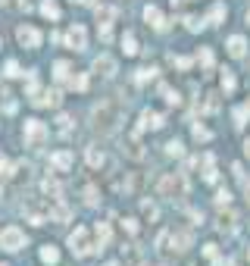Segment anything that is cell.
Here are the masks:
<instances>
[{"instance_id":"74e56055","label":"cell","mask_w":250,"mask_h":266,"mask_svg":"<svg viewBox=\"0 0 250 266\" xmlns=\"http://www.w3.org/2000/svg\"><path fill=\"white\" fill-rule=\"evenodd\" d=\"M194 138H197V141H210V138H213V132H210V129H203V126H194Z\"/></svg>"},{"instance_id":"e575fe53","label":"cell","mask_w":250,"mask_h":266,"mask_svg":"<svg viewBox=\"0 0 250 266\" xmlns=\"http://www.w3.org/2000/svg\"><path fill=\"white\" fill-rule=\"evenodd\" d=\"M166 154H169V157H182V154H185L182 141H169V144H166Z\"/></svg>"},{"instance_id":"7dc6e473","label":"cell","mask_w":250,"mask_h":266,"mask_svg":"<svg viewBox=\"0 0 250 266\" xmlns=\"http://www.w3.org/2000/svg\"><path fill=\"white\" fill-rule=\"evenodd\" d=\"M244 154H247V157H250V141H247V144H244Z\"/></svg>"},{"instance_id":"4dcf8cb0","label":"cell","mask_w":250,"mask_h":266,"mask_svg":"<svg viewBox=\"0 0 250 266\" xmlns=\"http://www.w3.org/2000/svg\"><path fill=\"white\" fill-rule=\"evenodd\" d=\"M85 204H88V207H97V204H100V194H97L94 185H88V188H85Z\"/></svg>"},{"instance_id":"8992f818","label":"cell","mask_w":250,"mask_h":266,"mask_svg":"<svg viewBox=\"0 0 250 266\" xmlns=\"http://www.w3.org/2000/svg\"><path fill=\"white\" fill-rule=\"evenodd\" d=\"M16 38H19V44L22 47H28V50H38L41 47V41H44V34L34 28V25H19L16 28Z\"/></svg>"},{"instance_id":"f907efd6","label":"cell","mask_w":250,"mask_h":266,"mask_svg":"<svg viewBox=\"0 0 250 266\" xmlns=\"http://www.w3.org/2000/svg\"><path fill=\"white\" fill-rule=\"evenodd\" d=\"M106 266H119V263H106Z\"/></svg>"},{"instance_id":"5b68a950","label":"cell","mask_w":250,"mask_h":266,"mask_svg":"<svg viewBox=\"0 0 250 266\" xmlns=\"http://www.w3.org/2000/svg\"><path fill=\"white\" fill-rule=\"evenodd\" d=\"M0 247L10 251V254L22 251V247H25V232H22V229H16V225H7L4 232H0Z\"/></svg>"},{"instance_id":"b9f144b4","label":"cell","mask_w":250,"mask_h":266,"mask_svg":"<svg viewBox=\"0 0 250 266\" xmlns=\"http://www.w3.org/2000/svg\"><path fill=\"white\" fill-rule=\"evenodd\" d=\"M228 201H231V194H228V191L222 188V191L216 194V207H228Z\"/></svg>"},{"instance_id":"ac0fdd59","label":"cell","mask_w":250,"mask_h":266,"mask_svg":"<svg viewBox=\"0 0 250 266\" xmlns=\"http://www.w3.org/2000/svg\"><path fill=\"white\" fill-rule=\"evenodd\" d=\"M34 106H60V91H41L38 97H31Z\"/></svg>"},{"instance_id":"7a4b0ae2","label":"cell","mask_w":250,"mask_h":266,"mask_svg":"<svg viewBox=\"0 0 250 266\" xmlns=\"http://www.w3.org/2000/svg\"><path fill=\"white\" fill-rule=\"evenodd\" d=\"M156 194L166 201H182L188 198V175L185 172H166L163 179L156 182Z\"/></svg>"},{"instance_id":"f546056e","label":"cell","mask_w":250,"mask_h":266,"mask_svg":"<svg viewBox=\"0 0 250 266\" xmlns=\"http://www.w3.org/2000/svg\"><path fill=\"white\" fill-rule=\"evenodd\" d=\"M203 110H206V113H216V110H219V94H216V91H210V94H206Z\"/></svg>"},{"instance_id":"2e32d148","label":"cell","mask_w":250,"mask_h":266,"mask_svg":"<svg viewBox=\"0 0 250 266\" xmlns=\"http://www.w3.org/2000/svg\"><path fill=\"white\" fill-rule=\"evenodd\" d=\"M228 53H231L235 60H244V53H247V41L241 38V34H231V38H228Z\"/></svg>"},{"instance_id":"db71d44e","label":"cell","mask_w":250,"mask_h":266,"mask_svg":"<svg viewBox=\"0 0 250 266\" xmlns=\"http://www.w3.org/2000/svg\"><path fill=\"white\" fill-rule=\"evenodd\" d=\"M247 106H250V103H247Z\"/></svg>"},{"instance_id":"9a60e30c","label":"cell","mask_w":250,"mask_h":266,"mask_svg":"<svg viewBox=\"0 0 250 266\" xmlns=\"http://www.w3.org/2000/svg\"><path fill=\"white\" fill-rule=\"evenodd\" d=\"M216 229H219V232H225V235H231V232H235V229H238V216H235V213H231V210L219 213V222H216Z\"/></svg>"},{"instance_id":"7402d4cb","label":"cell","mask_w":250,"mask_h":266,"mask_svg":"<svg viewBox=\"0 0 250 266\" xmlns=\"http://www.w3.org/2000/svg\"><path fill=\"white\" fill-rule=\"evenodd\" d=\"M41 260H44L47 266H57V263H60V251H57L53 244H44V247H41Z\"/></svg>"},{"instance_id":"9c48e42d","label":"cell","mask_w":250,"mask_h":266,"mask_svg":"<svg viewBox=\"0 0 250 266\" xmlns=\"http://www.w3.org/2000/svg\"><path fill=\"white\" fill-rule=\"evenodd\" d=\"M166 126V119H163V113H153V110H144L141 113V122H138V129H135V135H141V132H147V129H163Z\"/></svg>"},{"instance_id":"ba28073f","label":"cell","mask_w":250,"mask_h":266,"mask_svg":"<svg viewBox=\"0 0 250 266\" xmlns=\"http://www.w3.org/2000/svg\"><path fill=\"white\" fill-rule=\"evenodd\" d=\"M169 251H175V254H185L188 247L194 244V235L188 232V229H175V232H169Z\"/></svg>"},{"instance_id":"603a6c76","label":"cell","mask_w":250,"mask_h":266,"mask_svg":"<svg viewBox=\"0 0 250 266\" xmlns=\"http://www.w3.org/2000/svg\"><path fill=\"white\" fill-rule=\"evenodd\" d=\"M235 88H238L235 72H231V69H225V72H222V91H225V94H235Z\"/></svg>"},{"instance_id":"cb8c5ba5","label":"cell","mask_w":250,"mask_h":266,"mask_svg":"<svg viewBox=\"0 0 250 266\" xmlns=\"http://www.w3.org/2000/svg\"><path fill=\"white\" fill-rule=\"evenodd\" d=\"M156 72H159L156 66H144V69H138V72H135V82H138V85H144V82L156 79Z\"/></svg>"},{"instance_id":"d6986e66","label":"cell","mask_w":250,"mask_h":266,"mask_svg":"<svg viewBox=\"0 0 250 266\" xmlns=\"http://www.w3.org/2000/svg\"><path fill=\"white\" fill-rule=\"evenodd\" d=\"M225 16H228V10H225L222 4H213V10H210V16H206V22H210V25H222Z\"/></svg>"},{"instance_id":"83f0119b","label":"cell","mask_w":250,"mask_h":266,"mask_svg":"<svg viewBox=\"0 0 250 266\" xmlns=\"http://www.w3.org/2000/svg\"><path fill=\"white\" fill-rule=\"evenodd\" d=\"M69 72H72V69H69V63H57V66H53V75H57V82H69Z\"/></svg>"},{"instance_id":"f35d334b","label":"cell","mask_w":250,"mask_h":266,"mask_svg":"<svg viewBox=\"0 0 250 266\" xmlns=\"http://www.w3.org/2000/svg\"><path fill=\"white\" fill-rule=\"evenodd\" d=\"M141 210H144V216H147V219H156V216H159V213H156V207H153L150 201H144V204H141Z\"/></svg>"},{"instance_id":"bcb514c9","label":"cell","mask_w":250,"mask_h":266,"mask_svg":"<svg viewBox=\"0 0 250 266\" xmlns=\"http://www.w3.org/2000/svg\"><path fill=\"white\" fill-rule=\"evenodd\" d=\"M244 198H247V204H250V182H244Z\"/></svg>"},{"instance_id":"6da1fadb","label":"cell","mask_w":250,"mask_h":266,"mask_svg":"<svg viewBox=\"0 0 250 266\" xmlns=\"http://www.w3.org/2000/svg\"><path fill=\"white\" fill-rule=\"evenodd\" d=\"M122 113H125L122 100H100L91 110V129L100 132V135H113L122 122Z\"/></svg>"},{"instance_id":"8fae6325","label":"cell","mask_w":250,"mask_h":266,"mask_svg":"<svg viewBox=\"0 0 250 266\" xmlns=\"http://www.w3.org/2000/svg\"><path fill=\"white\" fill-rule=\"evenodd\" d=\"M91 69H94L97 75H103V79H113L116 75V60L110 57V53H100V57L91 63Z\"/></svg>"},{"instance_id":"60d3db41","label":"cell","mask_w":250,"mask_h":266,"mask_svg":"<svg viewBox=\"0 0 250 266\" xmlns=\"http://www.w3.org/2000/svg\"><path fill=\"white\" fill-rule=\"evenodd\" d=\"M69 122H72V119H69V116H66V113H63V116H60V119H57V129H60V132H63V135H69Z\"/></svg>"},{"instance_id":"44dd1931","label":"cell","mask_w":250,"mask_h":266,"mask_svg":"<svg viewBox=\"0 0 250 266\" xmlns=\"http://www.w3.org/2000/svg\"><path fill=\"white\" fill-rule=\"evenodd\" d=\"M122 53H125V57H135V53H138V38L132 31L122 34Z\"/></svg>"},{"instance_id":"f5cc1de1","label":"cell","mask_w":250,"mask_h":266,"mask_svg":"<svg viewBox=\"0 0 250 266\" xmlns=\"http://www.w3.org/2000/svg\"><path fill=\"white\" fill-rule=\"evenodd\" d=\"M0 266H4V263H0Z\"/></svg>"},{"instance_id":"ffe728a7","label":"cell","mask_w":250,"mask_h":266,"mask_svg":"<svg viewBox=\"0 0 250 266\" xmlns=\"http://www.w3.org/2000/svg\"><path fill=\"white\" fill-rule=\"evenodd\" d=\"M85 160H88V166H91V169H100L103 166V150L100 147H88L85 150Z\"/></svg>"},{"instance_id":"8d00e7d4","label":"cell","mask_w":250,"mask_h":266,"mask_svg":"<svg viewBox=\"0 0 250 266\" xmlns=\"http://www.w3.org/2000/svg\"><path fill=\"white\" fill-rule=\"evenodd\" d=\"M247 113H250V106H238V110H235V126H244Z\"/></svg>"},{"instance_id":"d590c367","label":"cell","mask_w":250,"mask_h":266,"mask_svg":"<svg viewBox=\"0 0 250 266\" xmlns=\"http://www.w3.org/2000/svg\"><path fill=\"white\" fill-rule=\"evenodd\" d=\"M4 75H10V79H16V75H22V69H19V63H16V60H10V63H7V69H4Z\"/></svg>"},{"instance_id":"d4e9b609","label":"cell","mask_w":250,"mask_h":266,"mask_svg":"<svg viewBox=\"0 0 250 266\" xmlns=\"http://www.w3.org/2000/svg\"><path fill=\"white\" fill-rule=\"evenodd\" d=\"M41 13L47 16V19L57 22V19H60V7H57V0H44V4H41Z\"/></svg>"},{"instance_id":"3957f363","label":"cell","mask_w":250,"mask_h":266,"mask_svg":"<svg viewBox=\"0 0 250 266\" xmlns=\"http://www.w3.org/2000/svg\"><path fill=\"white\" fill-rule=\"evenodd\" d=\"M69 251H72L75 257H88L94 251V241H91V232H88L85 225H78L72 235H69Z\"/></svg>"},{"instance_id":"ee69618b","label":"cell","mask_w":250,"mask_h":266,"mask_svg":"<svg viewBox=\"0 0 250 266\" xmlns=\"http://www.w3.org/2000/svg\"><path fill=\"white\" fill-rule=\"evenodd\" d=\"M172 66H178V69H191V60H188V57H172Z\"/></svg>"},{"instance_id":"7c38bea8","label":"cell","mask_w":250,"mask_h":266,"mask_svg":"<svg viewBox=\"0 0 250 266\" xmlns=\"http://www.w3.org/2000/svg\"><path fill=\"white\" fill-rule=\"evenodd\" d=\"M72 163H75V157L69 154V150H60V154L50 157V166L57 169V172H69V169H72Z\"/></svg>"},{"instance_id":"ab89813d","label":"cell","mask_w":250,"mask_h":266,"mask_svg":"<svg viewBox=\"0 0 250 266\" xmlns=\"http://www.w3.org/2000/svg\"><path fill=\"white\" fill-rule=\"evenodd\" d=\"M10 172H13V166H10V160H7L4 154H0V175H4V179H7Z\"/></svg>"},{"instance_id":"4fadbf2b","label":"cell","mask_w":250,"mask_h":266,"mask_svg":"<svg viewBox=\"0 0 250 266\" xmlns=\"http://www.w3.org/2000/svg\"><path fill=\"white\" fill-rule=\"evenodd\" d=\"M144 19H147V25H153L156 31H166V19H163V13H159V7H144Z\"/></svg>"},{"instance_id":"816d5d0a","label":"cell","mask_w":250,"mask_h":266,"mask_svg":"<svg viewBox=\"0 0 250 266\" xmlns=\"http://www.w3.org/2000/svg\"><path fill=\"white\" fill-rule=\"evenodd\" d=\"M0 4H7V0H0Z\"/></svg>"},{"instance_id":"836d02e7","label":"cell","mask_w":250,"mask_h":266,"mask_svg":"<svg viewBox=\"0 0 250 266\" xmlns=\"http://www.w3.org/2000/svg\"><path fill=\"white\" fill-rule=\"evenodd\" d=\"M69 88H75V91H88V75H75V79H69Z\"/></svg>"},{"instance_id":"277c9868","label":"cell","mask_w":250,"mask_h":266,"mask_svg":"<svg viewBox=\"0 0 250 266\" xmlns=\"http://www.w3.org/2000/svg\"><path fill=\"white\" fill-rule=\"evenodd\" d=\"M22 135H25V144L28 147H41L44 141H47V126H44L41 119H25Z\"/></svg>"},{"instance_id":"52a82bcc","label":"cell","mask_w":250,"mask_h":266,"mask_svg":"<svg viewBox=\"0 0 250 266\" xmlns=\"http://www.w3.org/2000/svg\"><path fill=\"white\" fill-rule=\"evenodd\" d=\"M63 44H66V47H72V50H85V47H88V31H85V25H78V22H75L72 28L66 31Z\"/></svg>"},{"instance_id":"484cf974","label":"cell","mask_w":250,"mask_h":266,"mask_svg":"<svg viewBox=\"0 0 250 266\" xmlns=\"http://www.w3.org/2000/svg\"><path fill=\"white\" fill-rule=\"evenodd\" d=\"M203 182H216V166H213V157H203Z\"/></svg>"},{"instance_id":"5bb4252c","label":"cell","mask_w":250,"mask_h":266,"mask_svg":"<svg viewBox=\"0 0 250 266\" xmlns=\"http://www.w3.org/2000/svg\"><path fill=\"white\" fill-rule=\"evenodd\" d=\"M110 244V222H97L94 225V251H103Z\"/></svg>"},{"instance_id":"d6a6232c","label":"cell","mask_w":250,"mask_h":266,"mask_svg":"<svg viewBox=\"0 0 250 266\" xmlns=\"http://www.w3.org/2000/svg\"><path fill=\"white\" fill-rule=\"evenodd\" d=\"M25 91H28V97H38V94H41V88H38V75H28Z\"/></svg>"},{"instance_id":"f6af8a7d","label":"cell","mask_w":250,"mask_h":266,"mask_svg":"<svg viewBox=\"0 0 250 266\" xmlns=\"http://www.w3.org/2000/svg\"><path fill=\"white\" fill-rule=\"evenodd\" d=\"M203 254H206L210 260H216V244H206V247H203Z\"/></svg>"},{"instance_id":"f1b7e54d","label":"cell","mask_w":250,"mask_h":266,"mask_svg":"<svg viewBox=\"0 0 250 266\" xmlns=\"http://www.w3.org/2000/svg\"><path fill=\"white\" fill-rule=\"evenodd\" d=\"M197 60L203 63V69H206V72H213V50H210V47H200V53H197Z\"/></svg>"},{"instance_id":"e0dca14e","label":"cell","mask_w":250,"mask_h":266,"mask_svg":"<svg viewBox=\"0 0 250 266\" xmlns=\"http://www.w3.org/2000/svg\"><path fill=\"white\" fill-rule=\"evenodd\" d=\"M122 154L129 157V160H144V157H147L144 147L138 144V138H129V141H125V144H122Z\"/></svg>"},{"instance_id":"681fc988","label":"cell","mask_w":250,"mask_h":266,"mask_svg":"<svg viewBox=\"0 0 250 266\" xmlns=\"http://www.w3.org/2000/svg\"><path fill=\"white\" fill-rule=\"evenodd\" d=\"M247 25H250V10H247Z\"/></svg>"},{"instance_id":"30bf717a","label":"cell","mask_w":250,"mask_h":266,"mask_svg":"<svg viewBox=\"0 0 250 266\" xmlns=\"http://www.w3.org/2000/svg\"><path fill=\"white\" fill-rule=\"evenodd\" d=\"M119 16V7L116 4H100L94 10V19H97V28H106V25H113V19Z\"/></svg>"},{"instance_id":"4316f807","label":"cell","mask_w":250,"mask_h":266,"mask_svg":"<svg viewBox=\"0 0 250 266\" xmlns=\"http://www.w3.org/2000/svg\"><path fill=\"white\" fill-rule=\"evenodd\" d=\"M159 94H163V97H166V103H172V106H178V103H182V97H178V91H172L169 85H159Z\"/></svg>"},{"instance_id":"1f68e13d","label":"cell","mask_w":250,"mask_h":266,"mask_svg":"<svg viewBox=\"0 0 250 266\" xmlns=\"http://www.w3.org/2000/svg\"><path fill=\"white\" fill-rule=\"evenodd\" d=\"M203 22H206V19H197V16H185V28H188V31H200Z\"/></svg>"},{"instance_id":"7bdbcfd3","label":"cell","mask_w":250,"mask_h":266,"mask_svg":"<svg viewBox=\"0 0 250 266\" xmlns=\"http://www.w3.org/2000/svg\"><path fill=\"white\" fill-rule=\"evenodd\" d=\"M122 225H125L129 235H138V219H122Z\"/></svg>"},{"instance_id":"c3c4849f","label":"cell","mask_w":250,"mask_h":266,"mask_svg":"<svg viewBox=\"0 0 250 266\" xmlns=\"http://www.w3.org/2000/svg\"><path fill=\"white\" fill-rule=\"evenodd\" d=\"M72 4H88V0H72Z\"/></svg>"}]
</instances>
